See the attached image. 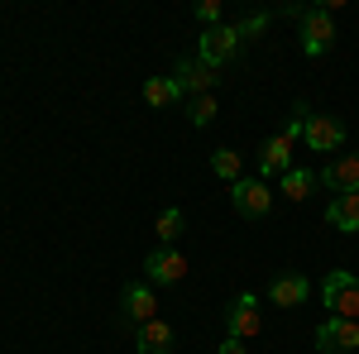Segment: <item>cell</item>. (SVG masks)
<instances>
[{"label": "cell", "mask_w": 359, "mask_h": 354, "mask_svg": "<svg viewBox=\"0 0 359 354\" xmlns=\"http://www.w3.org/2000/svg\"><path fill=\"white\" fill-rule=\"evenodd\" d=\"M306 101H297L292 106V115H287V125H283V135H273L264 149H259V177L269 182V177H283L287 168H292V149H297V139H302V125H306Z\"/></svg>", "instance_id": "cell-1"}, {"label": "cell", "mask_w": 359, "mask_h": 354, "mask_svg": "<svg viewBox=\"0 0 359 354\" xmlns=\"http://www.w3.org/2000/svg\"><path fill=\"white\" fill-rule=\"evenodd\" d=\"M297 29H302V53L306 57H326L335 48V15L331 5H292L287 10Z\"/></svg>", "instance_id": "cell-2"}, {"label": "cell", "mask_w": 359, "mask_h": 354, "mask_svg": "<svg viewBox=\"0 0 359 354\" xmlns=\"http://www.w3.org/2000/svg\"><path fill=\"white\" fill-rule=\"evenodd\" d=\"M321 301L331 306V316L359 321V278L350 268H331L326 282H321Z\"/></svg>", "instance_id": "cell-3"}, {"label": "cell", "mask_w": 359, "mask_h": 354, "mask_svg": "<svg viewBox=\"0 0 359 354\" xmlns=\"http://www.w3.org/2000/svg\"><path fill=\"white\" fill-rule=\"evenodd\" d=\"M230 206L245 220H264L273 211V191H269L264 177H240V182H230Z\"/></svg>", "instance_id": "cell-4"}, {"label": "cell", "mask_w": 359, "mask_h": 354, "mask_svg": "<svg viewBox=\"0 0 359 354\" xmlns=\"http://www.w3.org/2000/svg\"><path fill=\"white\" fill-rule=\"evenodd\" d=\"M259 330H264L259 297H254V292H240V297L225 306V335H230V340H254Z\"/></svg>", "instance_id": "cell-5"}, {"label": "cell", "mask_w": 359, "mask_h": 354, "mask_svg": "<svg viewBox=\"0 0 359 354\" xmlns=\"http://www.w3.org/2000/svg\"><path fill=\"white\" fill-rule=\"evenodd\" d=\"M235 53H240V34H235V25L201 29V39H196V57H201L206 67H225Z\"/></svg>", "instance_id": "cell-6"}, {"label": "cell", "mask_w": 359, "mask_h": 354, "mask_svg": "<svg viewBox=\"0 0 359 354\" xmlns=\"http://www.w3.org/2000/svg\"><path fill=\"white\" fill-rule=\"evenodd\" d=\"M302 144L311 149V154H335L340 144H345V120L340 115H306V125H302Z\"/></svg>", "instance_id": "cell-7"}, {"label": "cell", "mask_w": 359, "mask_h": 354, "mask_svg": "<svg viewBox=\"0 0 359 354\" xmlns=\"http://www.w3.org/2000/svg\"><path fill=\"white\" fill-rule=\"evenodd\" d=\"M144 278H149V287H172V282L187 278V259H182L177 249L158 245L149 259H144Z\"/></svg>", "instance_id": "cell-8"}, {"label": "cell", "mask_w": 359, "mask_h": 354, "mask_svg": "<svg viewBox=\"0 0 359 354\" xmlns=\"http://www.w3.org/2000/svg\"><path fill=\"white\" fill-rule=\"evenodd\" d=\"M316 350H321V354H350V350H359V321L326 316V321L316 326Z\"/></svg>", "instance_id": "cell-9"}, {"label": "cell", "mask_w": 359, "mask_h": 354, "mask_svg": "<svg viewBox=\"0 0 359 354\" xmlns=\"http://www.w3.org/2000/svg\"><path fill=\"white\" fill-rule=\"evenodd\" d=\"M120 311H125L130 330L149 326V321L158 316V297H154V287H149V282H125V292H120Z\"/></svg>", "instance_id": "cell-10"}, {"label": "cell", "mask_w": 359, "mask_h": 354, "mask_svg": "<svg viewBox=\"0 0 359 354\" xmlns=\"http://www.w3.org/2000/svg\"><path fill=\"white\" fill-rule=\"evenodd\" d=\"M172 82H177V91L192 101V96H211V86L221 82L216 77V67H206L201 57H182L177 67H172Z\"/></svg>", "instance_id": "cell-11"}, {"label": "cell", "mask_w": 359, "mask_h": 354, "mask_svg": "<svg viewBox=\"0 0 359 354\" xmlns=\"http://www.w3.org/2000/svg\"><path fill=\"white\" fill-rule=\"evenodd\" d=\"M306 297H311V278H306V273H278L273 282H269V301L283 306V311L302 306Z\"/></svg>", "instance_id": "cell-12"}, {"label": "cell", "mask_w": 359, "mask_h": 354, "mask_svg": "<svg viewBox=\"0 0 359 354\" xmlns=\"http://www.w3.org/2000/svg\"><path fill=\"white\" fill-rule=\"evenodd\" d=\"M316 182L335 196H345V191H359V154H345V158H335L316 172Z\"/></svg>", "instance_id": "cell-13"}, {"label": "cell", "mask_w": 359, "mask_h": 354, "mask_svg": "<svg viewBox=\"0 0 359 354\" xmlns=\"http://www.w3.org/2000/svg\"><path fill=\"white\" fill-rule=\"evenodd\" d=\"M172 345H177V335H172V326H168L163 316H154L149 326L135 330V350L139 354H172Z\"/></svg>", "instance_id": "cell-14"}, {"label": "cell", "mask_w": 359, "mask_h": 354, "mask_svg": "<svg viewBox=\"0 0 359 354\" xmlns=\"http://www.w3.org/2000/svg\"><path fill=\"white\" fill-rule=\"evenodd\" d=\"M326 225L340 230V235H359V191L331 196V206H326Z\"/></svg>", "instance_id": "cell-15"}, {"label": "cell", "mask_w": 359, "mask_h": 354, "mask_svg": "<svg viewBox=\"0 0 359 354\" xmlns=\"http://www.w3.org/2000/svg\"><path fill=\"white\" fill-rule=\"evenodd\" d=\"M144 101H149L154 110H168V106L182 101V91H177L172 77H144Z\"/></svg>", "instance_id": "cell-16"}, {"label": "cell", "mask_w": 359, "mask_h": 354, "mask_svg": "<svg viewBox=\"0 0 359 354\" xmlns=\"http://www.w3.org/2000/svg\"><path fill=\"white\" fill-rule=\"evenodd\" d=\"M316 191V172H306V168H287L283 172V196L287 201H306Z\"/></svg>", "instance_id": "cell-17"}, {"label": "cell", "mask_w": 359, "mask_h": 354, "mask_svg": "<svg viewBox=\"0 0 359 354\" xmlns=\"http://www.w3.org/2000/svg\"><path fill=\"white\" fill-rule=\"evenodd\" d=\"M182 225H187V216L177 211V206H168V211H158V220H154V235H158V245H177L182 240Z\"/></svg>", "instance_id": "cell-18"}, {"label": "cell", "mask_w": 359, "mask_h": 354, "mask_svg": "<svg viewBox=\"0 0 359 354\" xmlns=\"http://www.w3.org/2000/svg\"><path fill=\"white\" fill-rule=\"evenodd\" d=\"M211 172H216L221 182H240V177H245V158H240L235 149H216V154H211Z\"/></svg>", "instance_id": "cell-19"}, {"label": "cell", "mask_w": 359, "mask_h": 354, "mask_svg": "<svg viewBox=\"0 0 359 354\" xmlns=\"http://www.w3.org/2000/svg\"><path fill=\"white\" fill-rule=\"evenodd\" d=\"M216 115H221V110H216V96H192V101H187V120H192L196 130H206Z\"/></svg>", "instance_id": "cell-20"}, {"label": "cell", "mask_w": 359, "mask_h": 354, "mask_svg": "<svg viewBox=\"0 0 359 354\" xmlns=\"http://www.w3.org/2000/svg\"><path fill=\"white\" fill-rule=\"evenodd\" d=\"M269 25H273V15H269V10H259V15H245V20L235 25V34H240V43H249V39H259Z\"/></svg>", "instance_id": "cell-21"}, {"label": "cell", "mask_w": 359, "mask_h": 354, "mask_svg": "<svg viewBox=\"0 0 359 354\" xmlns=\"http://www.w3.org/2000/svg\"><path fill=\"white\" fill-rule=\"evenodd\" d=\"M221 0H201V5H196V20H201V29H216L221 25Z\"/></svg>", "instance_id": "cell-22"}, {"label": "cell", "mask_w": 359, "mask_h": 354, "mask_svg": "<svg viewBox=\"0 0 359 354\" xmlns=\"http://www.w3.org/2000/svg\"><path fill=\"white\" fill-rule=\"evenodd\" d=\"M216 354H249V345H245V340H230V335H225L221 345H216Z\"/></svg>", "instance_id": "cell-23"}]
</instances>
